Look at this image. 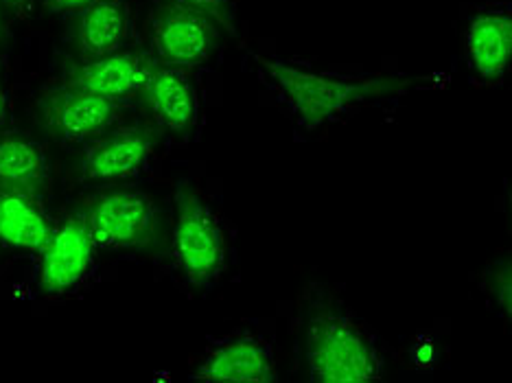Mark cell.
Here are the masks:
<instances>
[{
    "mask_svg": "<svg viewBox=\"0 0 512 383\" xmlns=\"http://www.w3.org/2000/svg\"><path fill=\"white\" fill-rule=\"evenodd\" d=\"M252 60L276 92L278 101L307 130L340 121L362 103L392 95L407 86V81L399 77H348L311 71L289 62L270 60L259 53H252Z\"/></svg>",
    "mask_w": 512,
    "mask_h": 383,
    "instance_id": "cell-1",
    "label": "cell"
},
{
    "mask_svg": "<svg viewBox=\"0 0 512 383\" xmlns=\"http://www.w3.org/2000/svg\"><path fill=\"white\" fill-rule=\"evenodd\" d=\"M305 357L316 383L381 381L386 362L370 333L346 313L316 309L305 327Z\"/></svg>",
    "mask_w": 512,
    "mask_h": 383,
    "instance_id": "cell-2",
    "label": "cell"
},
{
    "mask_svg": "<svg viewBox=\"0 0 512 383\" xmlns=\"http://www.w3.org/2000/svg\"><path fill=\"white\" fill-rule=\"evenodd\" d=\"M171 250L184 281L193 287L215 285L228 265V239L217 213L195 191H180Z\"/></svg>",
    "mask_w": 512,
    "mask_h": 383,
    "instance_id": "cell-3",
    "label": "cell"
},
{
    "mask_svg": "<svg viewBox=\"0 0 512 383\" xmlns=\"http://www.w3.org/2000/svg\"><path fill=\"white\" fill-rule=\"evenodd\" d=\"M84 219L97 248L110 252L136 250L154 239L158 208L141 191L119 189L95 197Z\"/></svg>",
    "mask_w": 512,
    "mask_h": 383,
    "instance_id": "cell-4",
    "label": "cell"
},
{
    "mask_svg": "<svg viewBox=\"0 0 512 383\" xmlns=\"http://www.w3.org/2000/svg\"><path fill=\"white\" fill-rule=\"evenodd\" d=\"M217 40V25L200 11L167 0L151 16V44L165 66H176L182 71L202 66L211 60Z\"/></svg>",
    "mask_w": 512,
    "mask_h": 383,
    "instance_id": "cell-5",
    "label": "cell"
},
{
    "mask_svg": "<svg viewBox=\"0 0 512 383\" xmlns=\"http://www.w3.org/2000/svg\"><path fill=\"white\" fill-rule=\"evenodd\" d=\"M95 241L84 217H66L55 224L40 250V287L49 296H66L84 285L95 268Z\"/></svg>",
    "mask_w": 512,
    "mask_h": 383,
    "instance_id": "cell-6",
    "label": "cell"
},
{
    "mask_svg": "<svg viewBox=\"0 0 512 383\" xmlns=\"http://www.w3.org/2000/svg\"><path fill=\"white\" fill-rule=\"evenodd\" d=\"M42 125L62 143H84L108 132L119 119L121 101L62 86L38 103Z\"/></svg>",
    "mask_w": 512,
    "mask_h": 383,
    "instance_id": "cell-7",
    "label": "cell"
},
{
    "mask_svg": "<svg viewBox=\"0 0 512 383\" xmlns=\"http://www.w3.org/2000/svg\"><path fill=\"white\" fill-rule=\"evenodd\" d=\"M156 154V136L145 127H121L92 141L79 173L88 182H125L141 176Z\"/></svg>",
    "mask_w": 512,
    "mask_h": 383,
    "instance_id": "cell-8",
    "label": "cell"
},
{
    "mask_svg": "<svg viewBox=\"0 0 512 383\" xmlns=\"http://www.w3.org/2000/svg\"><path fill=\"white\" fill-rule=\"evenodd\" d=\"M195 381H278L274 348L261 335L250 331L219 340L191 375Z\"/></svg>",
    "mask_w": 512,
    "mask_h": 383,
    "instance_id": "cell-9",
    "label": "cell"
},
{
    "mask_svg": "<svg viewBox=\"0 0 512 383\" xmlns=\"http://www.w3.org/2000/svg\"><path fill=\"white\" fill-rule=\"evenodd\" d=\"M156 64L141 53H110L84 60L66 73L64 86L95 92L114 101L130 99L141 92L147 75Z\"/></svg>",
    "mask_w": 512,
    "mask_h": 383,
    "instance_id": "cell-10",
    "label": "cell"
},
{
    "mask_svg": "<svg viewBox=\"0 0 512 383\" xmlns=\"http://www.w3.org/2000/svg\"><path fill=\"white\" fill-rule=\"evenodd\" d=\"M138 95H143L154 121L173 134H184L195 127L200 114V97L193 81L182 68L154 66Z\"/></svg>",
    "mask_w": 512,
    "mask_h": 383,
    "instance_id": "cell-11",
    "label": "cell"
},
{
    "mask_svg": "<svg viewBox=\"0 0 512 383\" xmlns=\"http://www.w3.org/2000/svg\"><path fill=\"white\" fill-rule=\"evenodd\" d=\"M464 51L471 71L486 84H495L510 68L512 14L506 7L475 14L464 33Z\"/></svg>",
    "mask_w": 512,
    "mask_h": 383,
    "instance_id": "cell-12",
    "label": "cell"
},
{
    "mask_svg": "<svg viewBox=\"0 0 512 383\" xmlns=\"http://www.w3.org/2000/svg\"><path fill=\"white\" fill-rule=\"evenodd\" d=\"M36 193L0 189V241L25 252H40L53 232Z\"/></svg>",
    "mask_w": 512,
    "mask_h": 383,
    "instance_id": "cell-13",
    "label": "cell"
},
{
    "mask_svg": "<svg viewBox=\"0 0 512 383\" xmlns=\"http://www.w3.org/2000/svg\"><path fill=\"white\" fill-rule=\"evenodd\" d=\"M132 31V11L125 0H97L79 14L77 49L84 60L123 49Z\"/></svg>",
    "mask_w": 512,
    "mask_h": 383,
    "instance_id": "cell-14",
    "label": "cell"
},
{
    "mask_svg": "<svg viewBox=\"0 0 512 383\" xmlns=\"http://www.w3.org/2000/svg\"><path fill=\"white\" fill-rule=\"evenodd\" d=\"M49 180L44 149L27 136H0V189L40 193Z\"/></svg>",
    "mask_w": 512,
    "mask_h": 383,
    "instance_id": "cell-15",
    "label": "cell"
},
{
    "mask_svg": "<svg viewBox=\"0 0 512 383\" xmlns=\"http://www.w3.org/2000/svg\"><path fill=\"white\" fill-rule=\"evenodd\" d=\"M510 278H512V270H510V257H508V259L488 265L484 281H482V289H484V296L488 298V303H491L499 316H504V318H510V313H512V281Z\"/></svg>",
    "mask_w": 512,
    "mask_h": 383,
    "instance_id": "cell-16",
    "label": "cell"
},
{
    "mask_svg": "<svg viewBox=\"0 0 512 383\" xmlns=\"http://www.w3.org/2000/svg\"><path fill=\"white\" fill-rule=\"evenodd\" d=\"M169 3L200 11V14H204L206 18H211L215 25L224 27L230 36H237L235 14H232L230 0H169Z\"/></svg>",
    "mask_w": 512,
    "mask_h": 383,
    "instance_id": "cell-17",
    "label": "cell"
},
{
    "mask_svg": "<svg viewBox=\"0 0 512 383\" xmlns=\"http://www.w3.org/2000/svg\"><path fill=\"white\" fill-rule=\"evenodd\" d=\"M97 0H44V5L53 14H81V11L95 5Z\"/></svg>",
    "mask_w": 512,
    "mask_h": 383,
    "instance_id": "cell-18",
    "label": "cell"
},
{
    "mask_svg": "<svg viewBox=\"0 0 512 383\" xmlns=\"http://www.w3.org/2000/svg\"><path fill=\"white\" fill-rule=\"evenodd\" d=\"M5 116H7V95H5L3 77H0V125L5 123Z\"/></svg>",
    "mask_w": 512,
    "mask_h": 383,
    "instance_id": "cell-19",
    "label": "cell"
},
{
    "mask_svg": "<svg viewBox=\"0 0 512 383\" xmlns=\"http://www.w3.org/2000/svg\"><path fill=\"white\" fill-rule=\"evenodd\" d=\"M0 3H7L9 7H14V9H22V7H27L31 0H0Z\"/></svg>",
    "mask_w": 512,
    "mask_h": 383,
    "instance_id": "cell-20",
    "label": "cell"
},
{
    "mask_svg": "<svg viewBox=\"0 0 512 383\" xmlns=\"http://www.w3.org/2000/svg\"><path fill=\"white\" fill-rule=\"evenodd\" d=\"M5 31V18H3V3H0V36H3Z\"/></svg>",
    "mask_w": 512,
    "mask_h": 383,
    "instance_id": "cell-21",
    "label": "cell"
}]
</instances>
